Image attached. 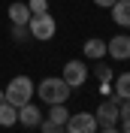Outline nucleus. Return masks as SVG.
I'll return each mask as SVG.
<instances>
[{
	"label": "nucleus",
	"mask_w": 130,
	"mask_h": 133,
	"mask_svg": "<svg viewBox=\"0 0 130 133\" xmlns=\"http://www.w3.org/2000/svg\"><path fill=\"white\" fill-rule=\"evenodd\" d=\"M33 91L40 94L42 103H49V106H51V103H67V97H70V91H73V88H70L61 76H49V79H42Z\"/></svg>",
	"instance_id": "nucleus-1"
},
{
	"label": "nucleus",
	"mask_w": 130,
	"mask_h": 133,
	"mask_svg": "<svg viewBox=\"0 0 130 133\" xmlns=\"http://www.w3.org/2000/svg\"><path fill=\"white\" fill-rule=\"evenodd\" d=\"M3 97H6V103H12V106H24L33 97V82L27 76H15V79L3 88Z\"/></svg>",
	"instance_id": "nucleus-2"
},
{
	"label": "nucleus",
	"mask_w": 130,
	"mask_h": 133,
	"mask_svg": "<svg viewBox=\"0 0 130 133\" xmlns=\"http://www.w3.org/2000/svg\"><path fill=\"white\" fill-rule=\"evenodd\" d=\"M55 30H57V24H55V18L49 15V12H42V15H30V21H27V33H30L33 39H51L55 36Z\"/></svg>",
	"instance_id": "nucleus-3"
},
{
	"label": "nucleus",
	"mask_w": 130,
	"mask_h": 133,
	"mask_svg": "<svg viewBox=\"0 0 130 133\" xmlns=\"http://www.w3.org/2000/svg\"><path fill=\"white\" fill-rule=\"evenodd\" d=\"M64 130L67 133H97V118L91 112H76V115L67 118Z\"/></svg>",
	"instance_id": "nucleus-4"
},
{
	"label": "nucleus",
	"mask_w": 130,
	"mask_h": 133,
	"mask_svg": "<svg viewBox=\"0 0 130 133\" xmlns=\"http://www.w3.org/2000/svg\"><path fill=\"white\" fill-rule=\"evenodd\" d=\"M61 79H64L70 88H82V85H85V79H88V66H85V61H67Z\"/></svg>",
	"instance_id": "nucleus-5"
},
{
	"label": "nucleus",
	"mask_w": 130,
	"mask_h": 133,
	"mask_svg": "<svg viewBox=\"0 0 130 133\" xmlns=\"http://www.w3.org/2000/svg\"><path fill=\"white\" fill-rule=\"evenodd\" d=\"M97 127H115L121 121V112H118V100H103L97 106Z\"/></svg>",
	"instance_id": "nucleus-6"
},
{
	"label": "nucleus",
	"mask_w": 130,
	"mask_h": 133,
	"mask_svg": "<svg viewBox=\"0 0 130 133\" xmlns=\"http://www.w3.org/2000/svg\"><path fill=\"white\" fill-rule=\"evenodd\" d=\"M106 55L115 61H130V36L127 33H118L106 42Z\"/></svg>",
	"instance_id": "nucleus-7"
},
{
	"label": "nucleus",
	"mask_w": 130,
	"mask_h": 133,
	"mask_svg": "<svg viewBox=\"0 0 130 133\" xmlns=\"http://www.w3.org/2000/svg\"><path fill=\"white\" fill-rule=\"evenodd\" d=\"M42 121V109L36 103H24V106H18V124L24 127H40Z\"/></svg>",
	"instance_id": "nucleus-8"
},
{
	"label": "nucleus",
	"mask_w": 130,
	"mask_h": 133,
	"mask_svg": "<svg viewBox=\"0 0 130 133\" xmlns=\"http://www.w3.org/2000/svg\"><path fill=\"white\" fill-rule=\"evenodd\" d=\"M109 12H112V21L118 27H130V0H115Z\"/></svg>",
	"instance_id": "nucleus-9"
},
{
	"label": "nucleus",
	"mask_w": 130,
	"mask_h": 133,
	"mask_svg": "<svg viewBox=\"0 0 130 133\" xmlns=\"http://www.w3.org/2000/svg\"><path fill=\"white\" fill-rule=\"evenodd\" d=\"M9 18H12L15 27H27V21H30V9H27V3H9Z\"/></svg>",
	"instance_id": "nucleus-10"
},
{
	"label": "nucleus",
	"mask_w": 130,
	"mask_h": 133,
	"mask_svg": "<svg viewBox=\"0 0 130 133\" xmlns=\"http://www.w3.org/2000/svg\"><path fill=\"white\" fill-rule=\"evenodd\" d=\"M82 51H85V58H91V61H100L106 55V42L100 39V36H94V39H88L85 45H82Z\"/></svg>",
	"instance_id": "nucleus-11"
},
{
	"label": "nucleus",
	"mask_w": 130,
	"mask_h": 133,
	"mask_svg": "<svg viewBox=\"0 0 130 133\" xmlns=\"http://www.w3.org/2000/svg\"><path fill=\"white\" fill-rule=\"evenodd\" d=\"M18 124V106H12V103H0V127H12Z\"/></svg>",
	"instance_id": "nucleus-12"
},
{
	"label": "nucleus",
	"mask_w": 130,
	"mask_h": 133,
	"mask_svg": "<svg viewBox=\"0 0 130 133\" xmlns=\"http://www.w3.org/2000/svg\"><path fill=\"white\" fill-rule=\"evenodd\" d=\"M67 118H70V112H67L64 103H51V109H49V121H51V124L64 127V124H67Z\"/></svg>",
	"instance_id": "nucleus-13"
},
{
	"label": "nucleus",
	"mask_w": 130,
	"mask_h": 133,
	"mask_svg": "<svg viewBox=\"0 0 130 133\" xmlns=\"http://www.w3.org/2000/svg\"><path fill=\"white\" fill-rule=\"evenodd\" d=\"M115 94H118V100H130V73H121L115 76Z\"/></svg>",
	"instance_id": "nucleus-14"
},
{
	"label": "nucleus",
	"mask_w": 130,
	"mask_h": 133,
	"mask_svg": "<svg viewBox=\"0 0 130 133\" xmlns=\"http://www.w3.org/2000/svg\"><path fill=\"white\" fill-rule=\"evenodd\" d=\"M27 9H30V15H42V12H49V0H27Z\"/></svg>",
	"instance_id": "nucleus-15"
},
{
	"label": "nucleus",
	"mask_w": 130,
	"mask_h": 133,
	"mask_svg": "<svg viewBox=\"0 0 130 133\" xmlns=\"http://www.w3.org/2000/svg\"><path fill=\"white\" fill-rule=\"evenodd\" d=\"M97 76H100V82H112V70H109V66H106V64H97Z\"/></svg>",
	"instance_id": "nucleus-16"
},
{
	"label": "nucleus",
	"mask_w": 130,
	"mask_h": 133,
	"mask_svg": "<svg viewBox=\"0 0 130 133\" xmlns=\"http://www.w3.org/2000/svg\"><path fill=\"white\" fill-rule=\"evenodd\" d=\"M40 130H42V133H55V130H61V127H57V124H51L49 118H42V121H40Z\"/></svg>",
	"instance_id": "nucleus-17"
},
{
	"label": "nucleus",
	"mask_w": 130,
	"mask_h": 133,
	"mask_svg": "<svg viewBox=\"0 0 130 133\" xmlns=\"http://www.w3.org/2000/svg\"><path fill=\"white\" fill-rule=\"evenodd\" d=\"M118 112H121V118H130V100H118Z\"/></svg>",
	"instance_id": "nucleus-18"
},
{
	"label": "nucleus",
	"mask_w": 130,
	"mask_h": 133,
	"mask_svg": "<svg viewBox=\"0 0 130 133\" xmlns=\"http://www.w3.org/2000/svg\"><path fill=\"white\" fill-rule=\"evenodd\" d=\"M121 133H130V118H121Z\"/></svg>",
	"instance_id": "nucleus-19"
},
{
	"label": "nucleus",
	"mask_w": 130,
	"mask_h": 133,
	"mask_svg": "<svg viewBox=\"0 0 130 133\" xmlns=\"http://www.w3.org/2000/svg\"><path fill=\"white\" fill-rule=\"evenodd\" d=\"M94 3H97V6H103V9H109V6L115 3V0H94Z\"/></svg>",
	"instance_id": "nucleus-20"
},
{
	"label": "nucleus",
	"mask_w": 130,
	"mask_h": 133,
	"mask_svg": "<svg viewBox=\"0 0 130 133\" xmlns=\"http://www.w3.org/2000/svg\"><path fill=\"white\" fill-rule=\"evenodd\" d=\"M100 133H121V130H118V127H103Z\"/></svg>",
	"instance_id": "nucleus-21"
},
{
	"label": "nucleus",
	"mask_w": 130,
	"mask_h": 133,
	"mask_svg": "<svg viewBox=\"0 0 130 133\" xmlns=\"http://www.w3.org/2000/svg\"><path fill=\"white\" fill-rule=\"evenodd\" d=\"M3 100H6V97H3V91H0V103H3Z\"/></svg>",
	"instance_id": "nucleus-22"
},
{
	"label": "nucleus",
	"mask_w": 130,
	"mask_h": 133,
	"mask_svg": "<svg viewBox=\"0 0 130 133\" xmlns=\"http://www.w3.org/2000/svg\"><path fill=\"white\" fill-rule=\"evenodd\" d=\"M55 133H67V130H55Z\"/></svg>",
	"instance_id": "nucleus-23"
}]
</instances>
